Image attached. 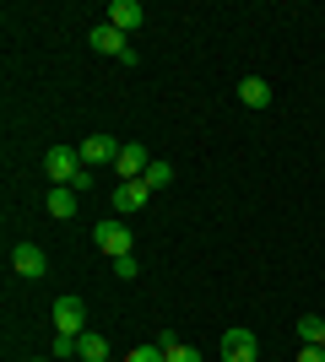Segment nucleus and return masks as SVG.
Returning a JSON list of instances; mask_svg holds the SVG:
<instances>
[{
  "label": "nucleus",
  "mask_w": 325,
  "mask_h": 362,
  "mask_svg": "<svg viewBox=\"0 0 325 362\" xmlns=\"http://www.w3.org/2000/svg\"><path fill=\"white\" fill-rule=\"evenodd\" d=\"M114 276H120V281H130V276H141L136 255H120V259H114Z\"/></svg>",
  "instance_id": "nucleus-17"
},
{
  "label": "nucleus",
  "mask_w": 325,
  "mask_h": 362,
  "mask_svg": "<svg viewBox=\"0 0 325 362\" xmlns=\"http://www.w3.org/2000/svg\"><path fill=\"white\" fill-rule=\"evenodd\" d=\"M44 168H49V179L55 184H65V189H71V184H76V173H81V151L76 146H55L44 157Z\"/></svg>",
  "instance_id": "nucleus-3"
},
{
  "label": "nucleus",
  "mask_w": 325,
  "mask_h": 362,
  "mask_svg": "<svg viewBox=\"0 0 325 362\" xmlns=\"http://www.w3.org/2000/svg\"><path fill=\"white\" fill-rule=\"evenodd\" d=\"M147 184H152V189H169V184H173V168L169 163H152V168H147Z\"/></svg>",
  "instance_id": "nucleus-16"
},
{
  "label": "nucleus",
  "mask_w": 325,
  "mask_h": 362,
  "mask_svg": "<svg viewBox=\"0 0 325 362\" xmlns=\"http://www.w3.org/2000/svg\"><path fill=\"white\" fill-rule=\"evenodd\" d=\"M147 200H152V184H147V179H125L120 189H114V211L130 216V211H141Z\"/></svg>",
  "instance_id": "nucleus-6"
},
{
  "label": "nucleus",
  "mask_w": 325,
  "mask_h": 362,
  "mask_svg": "<svg viewBox=\"0 0 325 362\" xmlns=\"http://www.w3.org/2000/svg\"><path fill=\"white\" fill-rule=\"evenodd\" d=\"M87 44H93L98 54H114V60H125V65L136 60V54H130V38H125L120 28H108V22H98V28L87 33Z\"/></svg>",
  "instance_id": "nucleus-2"
},
{
  "label": "nucleus",
  "mask_w": 325,
  "mask_h": 362,
  "mask_svg": "<svg viewBox=\"0 0 325 362\" xmlns=\"http://www.w3.org/2000/svg\"><path fill=\"white\" fill-rule=\"evenodd\" d=\"M298 341H304V346H325V319H298Z\"/></svg>",
  "instance_id": "nucleus-13"
},
{
  "label": "nucleus",
  "mask_w": 325,
  "mask_h": 362,
  "mask_svg": "<svg viewBox=\"0 0 325 362\" xmlns=\"http://www.w3.org/2000/svg\"><path fill=\"white\" fill-rule=\"evenodd\" d=\"M81 325H87L81 298H60V303H55V330H60V335H81Z\"/></svg>",
  "instance_id": "nucleus-9"
},
{
  "label": "nucleus",
  "mask_w": 325,
  "mask_h": 362,
  "mask_svg": "<svg viewBox=\"0 0 325 362\" xmlns=\"http://www.w3.org/2000/svg\"><path fill=\"white\" fill-rule=\"evenodd\" d=\"M163 362H201V351H195V346H169Z\"/></svg>",
  "instance_id": "nucleus-18"
},
{
  "label": "nucleus",
  "mask_w": 325,
  "mask_h": 362,
  "mask_svg": "<svg viewBox=\"0 0 325 362\" xmlns=\"http://www.w3.org/2000/svg\"><path fill=\"white\" fill-rule=\"evenodd\" d=\"M298 362H325V346H304V351H298Z\"/></svg>",
  "instance_id": "nucleus-19"
},
{
  "label": "nucleus",
  "mask_w": 325,
  "mask_h": 362,
  "mask_svg": "<svg viewBox=\"0 0 325 362\" xmlns=\"http://www.w3.org/2000/svg\"><path fill=\"white\" fill-rule=\"evenodd\" d=\"M147 168H152V157H147V146L141 141H130V146H120V163H114V173L125 179H147Z\"/></svg>",
  "instance_id": "nucleus-7"
},
{
  "label": "nucleus",
  "mask_w": 325,
  "mask_h": 362,
  "mask_svg": "<svg viewBox=\"0 0 325 362\" xmlns=\"http://www.w3.org/2000/svg\"><path fill=\"white\" fill-rule=\"evenodd\" d=\"M222 362H261V346L249 330H228L222 335Z\"/></svg>",
  "instance_id": "nucleus-8"
},
{
  "label": "nucleus",
  "mask_w": 325,
  "mask_h": 362,
  "mask_svg": "<svg viewBox=\"0 0 325 362\" xmlns=\"http://www.w3.org/2000/svg\"><path fill=\"white\" fill-rule=\"evenodd\" d=\"M141 16H147V11H141V0H114V6H108V28H120L125 38H130V33L141 28Z\"/></svg>",
  "instance_id": "nucleus-10"
},
{
  "label": "nucleus",
  "mask_w": 325,
  "mask_h": 362,
  "mask_svg": "<svg viewBox=\"0 0 325 362\" xmlns=\"http://www.w3.org/2000/svg\"><path fill=\"white\" fill-rule=\"evenodd\" d=\"M120 146H125V141H114V136H87V141H81V168H114V163H120Z\"/></svg>",
  "instance_id": "nucleus-1"
},
{
  "label": "nucleus",
  "mask_w": 325,
  "mask_h": 362,
  "mask_svg": "<svg viewBox=\"0 0 325 362\" xmlns=\"http://www.w3.org/2000/svg\"><path fill=\"white\" fill-rule=\"evenodd\" d=\"M76 351H81L87 362H103V357H108V341H103V335H76Z\"/></svg>",
  "instance_id": "nucleus-14"
},
{
  "label": "nucleus",
  "mask_w": 325,
  "mask_h": 362,
  "mask_svg": "<svg viewBox=\"0 0 325 362\" xmlns=\"http://www.w3.org/2000/svg\"><path fill=\"white\" fill-rule=\"evenodd\" d=\"M163 357H169V351L157 346V341H152V346H130V351H125V362H163Z\"/></svg>",
  "instance_id": "nucleus-15"
},
{
  "label": "nucleus",
  "mask_w": 325,
  "mask_h": 362,
  "mask_svg": "<svg viewBox=\"0 0 325 362\" xmlns=\"http://www.w3.org/2000/svg\"><path fill=\"white\" fill-rule=\"evenodd\" d=\"M28 362H49V357H28Z\"/></svg>",
  "instance_id": "nucleus-20"
},
{
  "label": "nucleus",
  "mask_w": 325,
  "mask_h": 362,
  "mask_svg": "<svg viewBox=\"0 0 325 362\" xmlns=\"http://www.w3.org/2000/svg\"><path fill=\"white\" fill-rule=\"evenodd\" d=\"M49 216H55V222H65V216H76V189H65V184H55V189H49Z\"/></svg>",
  "instance_id": "nucleus-12"
},
{
  "label": "nucleus",
  "mask_w": 325,
  "mask_h": 362,
  "mask_svg": "<svg viewBox=\"0 0 325 362\" xmlns=\"http://www.w3.org/2000/svg\"><path fill=\"white\" fill-rule=\"evenodd\" d=\"M239 103H244V108H266V103H271V81L244 76V81H239Z\"/></svg>",
  "instance_id": "nucleus-11"
},
{
  "label": "nucleus",
  "mask_w": 325,
  "mask_h": 362,
  "mask_svg": "<svg viewBox=\"0 0 325 362\" xmlns=\"http://www.w3.org/2000/svg\"><path fill=\"white\" fill-rule=\"evenodd\" d=\"M11 271L28 276V281H38V276H49V255L38 249V243H16L11 249Z\"/></svg>",
  "instance_id": "nucleus-4"
},
{
  "label": "nucleus",
  "mask_w": 325,
  "mask_h": 362,
  "mask_svg": "<svg viewBox=\"0 0 325 362\" xmlns=\"http://www.w3.org/2000/svg\"><path fill=\"white\" fill-rule=\"evenodd\" d=\"M130 227L120 222V216H114V222H98V249H103L108 259H120V255H130Z\"/></svg>",
  "instance_id": "nucleus-5"
}]
</instances>
